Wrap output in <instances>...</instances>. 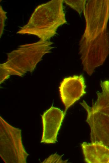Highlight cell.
I'll use <instances>...</instances> for the list:
<instances>
[{
    "label": "cell",
    "mask_w": 109,
    "mask_h": 163,
    "mask_svg": "<svg viewBox=\"0 0 109 163\" xmlns=\"http://www.w3.org/2000/svg\"><path fill=\"white\" fill-rule=\"evenodd\" d=\"M83 12L86 27L79 54L83 71L91 76L109 55V0H86Z\"/></svg>",
    "instance_id": "1"
},
{
    "label": "cell",
    "mask_w": 109,
    "mask_h": 163,
    "mask_svg": "<svg viewBox=\"0 0 109 163\" xmlns=\"http://www.w3.org/2000/svg\"><path fill=\"white\" fill-rule=\"evenodd\" d=\"M63 0H52L38 5L28 23L17 33L36 36L43 41H49L56 34L58 28L67 24Z\"/></svg>",
    "instance_id": "2"
},
{
    "label": "cell",
    "mask_w": 109,
    "mask_h": 163,
    "mask_svg": "<svg viewBox=\"0 0 109 163\" xmlns=\"http://www.w3.org/2000/svg\"><path fill=\"white\" fill-rule=\"evenodd\" d=\"M49 41H39L20 46L7 54L6 61L0 64V84L11 75L23 76L32 72L43 56L54 47Z\"/></svg>",
    "instance_id": "3"
},
{
    "label": "cell",
    "mask_w": 109,
    "mask_h": 163,
    "mask_svg": "<svg viewBox=\"0 0 109 163\" xmlns=\"http://www.w3.org/2000/svg\"><path fill=\"white\" fill-rule=\"evenodd\" d=\"M101 92L91 107L85 101L80 103L87 113L86 121L91 129V143H99L109 147V80L101 81Z\"/></svg>",
    "instance_id": "4"
},
{
    "label": "cell",
    "mask_w": 109,
    "mask_h": 163,
    "mask_svg": "<svg viewBox=\"0 0 109 163\" xmlns=\"http://www.w3.org/2000/svg\"><path fill=\"white\" fill-rule=\"evenodd\" d=\"M29 155L23 145L21 130L0 117V156L5 163H26Z\"/></svg>",
    "instance_id": "5"
},
{
    "label": "cell",
    "mask_w": 109,
    "mask_h": 163,
    "mask_svg": "<svg viewBox=\"0 0 109 163\" xmlns=\"http://www.w3.org/2000/svg\"><path fill=\"white\" fill-rule=\"evenodd\" d=\"M85 79L82 74L65 78L59 87L61 101L64 104L65 113L68 109L86 92Z\"/></svg>",
    "instance_id": "6"
},
{
    "label": "cell",
    "mask_w": 109,
    "mask_h": 163,
    "mask_svg": "<svg viewBox=\"0 0 109 163\" xmlns=\"http://www.w3.org/2000/svg\"><path fill=\"white\" fill-rule=\"evenodd\" d=\"M65 114L60 109L52 106L41 115L43 124L41 143L51 144L57 142L58 133Z\"/></svg>",
    "instance_id": "7"
},
{
    "label": "cell",
    "mask_w": 109,
    "mask_h": 163,
    "mask_svg": "<svg viewBox=\"0 0 109 163\" xmlns=\"http://www.w3.org/2000/svg\"><path fill=\"white\" fill-rule=\"evenodd\" d=\"M81 147L87 163H109V147L99 143L84 142Z\"/></svg>",
    "instance_id": "8"
},
{
    "label": "cell",
    "mask_w": 109,
    "mask_h": 163,
    "mask_svg": "<svg viewBox=\"0 0 109 163\" xmlns=\"http://www.w3.org/2000/svg\"><path fill=\"white\" fill-rule=\"evenodd\" d=\"M64 2L76 11L80 15L82 12L83 11L86 0H64Z\"/></svg>",
    "instance_id": "9"
},
{
    "label": "cell",
    "mask_w": 109,
    "mask_h": 163,
    "mask_svg": "<svg viewBox=\"0 0 109 163\" xmlns=\"http://www.w3.org/2000/svg\"><path fill=\"white\" fill-rule=\"evenodd\" d=\"M62 156L59 155L56 153L51 155L48 158L46 159L43 163H67V160H64L62 158Z\"/></svg>",
    "instance_id": "10"
},
{
    "label": "cell",
    "mask_w": 109,
    "mask_h": 163,
    "mask_svg": "<svg viewBox=\"0 0 109 163\" xmlns=\"http://www.w3.org/2000/svg\"><path fill=\"white\" fill-rule=\"evenodd\" d=\"M7 12L3 9L2 7L0 6V37H1L3 33L5 26V22L7 18L6 16Z\"/></svg>",
    "instance_id": "11"
}]
</instances>
